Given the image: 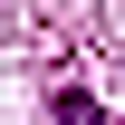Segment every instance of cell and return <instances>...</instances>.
Listing matches in <instances>:
<instances>
[{"mask_svg":"<svg viewBox=\"0 0 125 125\" xmlns=\"http://www.w3.org/2000/svg\"><path fill=\"white\" fill-rule=\"evenodd\" d=\"M58 125H106V115H96V96H87V87H58Z\"/></svg>","mask_w":125,"mask_h":125,"instance_id":"obj_1","label":"cell"}]
</instances>
